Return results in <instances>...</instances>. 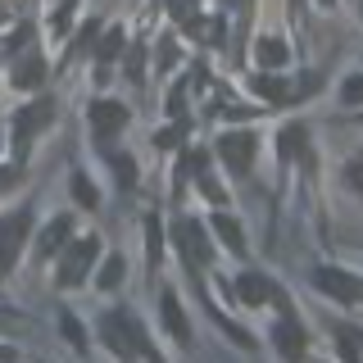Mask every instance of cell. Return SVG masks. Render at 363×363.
<instances>
[{
	"instance_id": "obj_3",
	"label": "cell",
	"mask_w": 363,
	"mask_h": 363,
	"mask_svg": "<svg viewBox=\"0 0 363 363\" xmlns=\"http://www.w3.org/2000/svg\"><path fill=\"white\" fill-rule=\"evenodd\" d=\"M28 227H32V213L28 209H14V213L0 218V272L14 268L18 250H23V241H28Z\"/></svg>"
},
{
	"instance_id": "obj_31",
	"label": "cell",
	"mask_w": 363,
	"mask_h": 363,
	"mask_svg": "<svg viewBox=\"0 0 363 363\" xmlns=\"http://www.w3.org/2000/svg\"><path fill=\"white\" fill-rule=\"evenodd\" d=\"M318 5H336V0H318Z\"/></svg>"
},
{
	"instance_id": "obj_19",
	"label": "cell",
	"mask_w": 363,
	"mask_h": 363,
	"mask_svg": "<svg viewBox=\"0 0 363 363\" xmlns=\"http://www.w3.org/2000/svg\"><path fill=\"white\" fill-rule=\"evenodd\" d=\"M68 186H73V200L82 204V209H96V204H100V196H96V186H91L86 173H73V182H68Z\"/></svg>"
},
{
	"instance_id": "obj_14",
	"label": "cell",
	"mask_w": 363,
	"mask_h": 363,
	"mask_svg": "<svg viewBox=\"0 0 363 363\" xmlns=\"http://www.w3.org/2000/svg\"><path fill=\"white\" fill-rule=\"evenodd\" d=\"M41 77H45V60H41V55H28V60H18V68H14V86H18V91L41 86Z\"/></svg>"
},
{
	"instance_id": "obj_25",
	"label": "cell",
	"mask_w": 363,
	"mask_h": 363,
	"mask_svg": "<svg viewBox=\"0 0 363 363\" xmlns=\"http://www.w3.org/2000/svg\"><path fill=\"white\" fill-rule=\"evenodd\" d=\"M64 340H73L77 350L86 345V336H82V323H77V318H64Z\"/></svg>"
},
{
	"instance_id": "obj_32",
	"label": "cell",
	"mask_w": 363,
	"mask_h": 363,
	"mask_svg": "<svg viewBox=\"0 0 363 363\" xmlns=\"http://www.w3.org/2000/svg\"><path fill=\"white\" fill-rule=\"evenodd\" d=\"M227 5H241V0H227Z\"/></svg>"
},
{
	"instance_id": "obj_24",
	"label": "cell",
	"mask_w": 363,
	"mask_h": 363,
	"mask_svg": "<svg viewBox=\"0 0 363 363\" xmlns=\"http://www.w3.org/2000/svg\"><path fill=\"white\" fill-rule=\"evenodd\" d=\"M168 14L182 23H196V0H168Z\"/></svg>"
},
{
	"instance_id": "obj_15",
	"label": "cell",
	"mask_w": 363,
	"mask_h": 363,
	"mask_svg": "<svg viewBox=\"0 0 363 363\" xmlns=\"http://www.w3.org/2000/svg\"><path fill=\"white\" fill-rule=\"evenodd\" d=\"M255 60L264 64V68H281V64L291 60V50H286V41H281V37H264V41L255 45Z\"/></svg>"
},
{
	"instance_id": "obj_23",
	"label": "cell",
	"mask_w": 363,
	"mask_h": 363,
	"mask_svg": "<svg viewBox=\"0 0 363 363\" xmlns=\"http://www.w3.org/2000/svg\"><path fill=\"white\" fill-rule=\"evenodd\" d=\"M340 359L359 363V336H354V327H340Z\"/></svg>"
},
{
	"instance_id": "obj_21",
	"label": "cell",
	"mask_w": 363,
	"mask_h": 363,
	"mask_svg": "<svg viewBox=\"0 0 363 363\" xmlns=\"http://www.w3.org/2000/svg\"><path fill=\"white\" fill-rule=\"evenodd\" d=\"M123 37H128L123 28H109L105 37H100V64H105V60H118V55H123Z\"/></svg>"
},
{
	"instance_id": "obj_4",
	"label": "cell",
	"mask_w": 363,
	"mask_h": 363,
	"mask_svg": "<svg viewBox=\"0 0 363 363\" xmlns=\"http://www.w3.org/2000/svg\"><path fill=\"white\" fill-rule=\"evenodd\" d=\"M100 255V241L96 236H77L73 245L64 250V268H60V286H77V281L91 272V264H96Z\"/></svg>"
},
{
	"instance_id": "obj_16",
	"label": "cell",
	"mask_w": 363,
	"mask_h": 363,
	"mask_svg": "<svg viewBox=\"0 0 363 363\" xmlns=\"http://www.w3.org/2000/svg\"><path fill=\"white\" fill-rule=\"evenodd\" d=\"M277 141H281V159L291 164V159H300V155H304V141H309V132H304L300 123H286Z\"/></svg>"
},
{
	"instance_id": "obj_30",
	"label": "cell",
	"mask_w": 363,
	"mask_h": 363,
	"mask_svg": "<svg viewBox=\"0 0 363 363\" xmlns=\"http://www.w3.org/2000/svg\"><path fill=\"white\" fill-rule=\"evenodd\" d=\"M141 363H164V359H159L155 350H145V354H141Z\"/></svg>"
},
{
	"instance_id": "obj_20",
	"label": "cell",
	"mask_w": 363,
	"mask_h": 363,
	"mask_svg": "<svg viewBox=\"0 0 363 363\" xmlns=\"http://www.w3.org/2000/svg\"><path fill=\"white\" fill-rule=\"evenodd\" d=\"M145 255H150V264L164 259V236H159V218H155V213L145 218Z\"/></svg>"
},
{
	"instance_id": "obj_5",
	"label": "cell",
	"mask_w": 363,
	"mask_h": 363,
	"mask_svg": "<svg viewBox=\"0 0 363 363\" xmlns=\"http://www.w3.org/2000/svg\"><path fill=\"white\" fill-rule=\"evenodd\" d=\"M255 150H259L255 132H223V136H218V159L232 168V173H250Z\"/></svg>"
},
{
	"instance_id": "obj_12",
	"label": "cell",
	"mask_w": 363,
	"mask_h": 363,
	"mask_svg": "<svg viewBox=\"0 0 363 363\" xmlns=\"http://www.w3.org/2000/svg\"><path fill=\"white\" fill-rule=\"evenodd\" d=\"M159 313H164V327H168V336L186 345V340H191V327H186V313H182V304H177V295H173V291H168L164 300H159Z\"/></svg>"
},
{
	"instance_id": "obj_27",
	"label": "cell",
	"mask_w": 363,
	"mask_h": 363,
	"mask_svg": "<svg viewBox=\"0 0 363 363\" xmlns=\"http://www.w3.org/2000/svg\"><path fill=\"white\" fill-rule=\"evenodd\" d=\"M141 68H145V60H141V45H136V50L128 55V77L132 82H141Z\"/></svg>"
},
{
	"instance_id": "obj_1",
	"label": "cell",
	"mask_w": 363,
	"mask_h": 363,
	"mask_svg": "<svg viewBox=\"0 0 363 363\" xmlns=\"http://www.w3.org/2000/svg\"><path fill=\"white\" fill-rule=\"evenodd\" d=\"M100 332H105V345L118 359H141L145 350H150L145 345V332L136 327L132 313H105V327H100Z\"/></svg>"
},
{
	"instance_id": "obj_11",
	"label": "cell",
	"mask_w": 363,
	"mask_h": 363,
	"mask_svg": "<svg viewBox=\"0 0 363 363\" xmlns=\"http://www.w3.org/2000/svg\"><path fill=\"white\" fill-rule=\"evenodd\" d=\"M236 295H241V304H250V309H259V304L272 300V281L259 277V272H241L236 277Z\"/></svg>"
},
{
	"instance_id": "obj_8",
	"label": "cell",
	"mask_w": 363,
	"mask_h": 363,
	"mask_svg": "<svg viewBox=\"0 0 363 363\" xmlns=\"http://www.w3.org/2000/svg\"><path fill=\"white\" fill-rule=\"evenodd\" d=\"M91 128H96L100 141H109V136H118L128 128V109H123L118 100H96V105H91Z\"/></svg>"
},
{
	"instance_id": "obj_10",
	"label": "cell",
	"mask_w": 363,
	"mask_h": 363,
	"mask_svg": "<svg viewBox=\"0 0 363 363\" xmlns=\"http://www.w3.org/2000/svg\"><path fill=\"white\" fill-rule=\"evenodd\" d=\"M68 236H73V218H68V213L50 218V223H45V232L37 236V259H55V255H60V245L68 241Z\"/></svg>"
},
{
	"instance_id": "obj_28",
	"label": "cell",
	"mask_w": 363,
	"mask_h": 363,
	"mask_svg": "<svg viewBox=\"0 0 363 363\" xmlns=\"http://www.w3.org/2000/svg\"><path fill=\"white\" fill-rule=\"evenodd\" d=\"M359 96H363V82H359V77H350V82H345V100H350V105H354Z\"/></svg>"
},
{
	"instance_id": "obj_13",
	"label": "cell",
	"mask_w": 363,
	"mask_h": 363,
	"mask_svg": "<svg viewBox=\"0 0 363 363\" xmlns=\"http://www.w3.org/2000/svg\"><path fill=\"white\" fill-rule=\"evenodd\" d=\"M209 227L218 232V241L232 250V255H245V236H241V227H236V218L232 213H213L209 218Z\"/></svg>"
},
{
	"instance_id": "obj_17",
	"label": "cell",
	"mask_w": 363,
	"mask_h": 363,
	"mask_svg": "<svg viewBox=\"0 0 363 363\" xmlns=\"http://www.w3.org/2000/svg\"><path fill=\"white\" fill-rule=\"evenodd\" d=\"M255 91H259L264 100H286V96H291V82H286L281 73H272V68H268V73L255 77Z\"/></svg>"
},
{
	"instance_id": "obj_7",
	"label": "cell",
	"mask_w": 363,
	"mask_h": 363,
	"mask_svg": "<svg viewBox=\"0 0 363 363\" xmlns=\"http://www.w3.org/2000/svg\"><path fill=\"white\" fill-rule=\"evenodd\" d=\"M173 236H177V245L186 250V259H191L196 268H204V264L213 259V245H209V236H204V227H200L196 218H182V223L173 227Z\"/></svg>"
},
{
	"instance_id": "obj_29",
	"label": "cell",
	"mask_w": 363,
	"mask_h": 363,
	"mask_svg": "<svg viewBox=\"0 0 363 363\" xmlns=\"http://www.w3.org/2000/svg\"><path fill=\"white\" fill-rule=\"evenodd\" d=\"M18 182V168H0V191H9Z\"/></svg>"
},
{
	"instance_id": "obj_9",
	"label": "cell",
	"mask_w": 363,
	"mask_h": 363,
	"mask_svg": "<svg viewBox=\"0 0 363 363\" xmlns=\"http://www.w3.org/2000/svg\"><path fill=\"white\" fill-rule=\"evenodd\" d=\"M272 340H277V350H281V359L286 363H300L304 359V327H300V318L286 313L277 327H272Z\"/></svg>"
},
{
	"instance_id": "obj_26",
	"label": "cell",
	"mask_w": 363,
	"mask_h": 363,
	"mask_svg": "<svg viewBox=\"0 0 363 363\" xmlns=\"http://www.w3.org/2000/svg\"><path fill=\"white\" fill-rule=\"evenodd\" d=\"M182 136H186V123H182V128H168V132H159V145H164V150H173V145L182 141Z\"/></svg>"
},
{
	"instance_id": "obj_2",
	"label": "cell",
	"mask_w": 363,
	"mask_h": 363,
	"mask_svg": "<svg viewBox=\"0 0 363 363\" xmlns=\"http://www.w3.org/2000/svg\"><path fill=\"white\" fill-rule=\"evenodd\" d=\"M50 123V100H37V105H23L18 118H14V168L28 159L32 150V132H41Z\"/></svg>"
},
{
	"instance_id": "obj_22",
	"label": "cell",
	"mask_w": 363,
	"mask_h": 363,
	"mask_svg": "<svg viewBox=\"0 0 363 363\" xmlns=\"http://www.w3.org/2000/svg\"><path fill=\"white\" fill-rule=\"evenodd\" d=\"M113 173H118V186H123V191H132V186H136V164H132L128 155L113 159Z\"/></svg>"
},
{
	"instance_id": "obj_6",
	"label": "cell",
	"mask_w": 363,
	"mask_h": 363,
	"mask_svg": "<svg viewBox=\"0 0 363 363\" xmlns=\"http://www.w3.org/2000/svg\"><path fill=\"white\" fill-rule=\"evenodd\" d=\"M313 286L323 295H332V300H340V304H359V295H363V281L354 272H345V268H318Z\"/></svg>"
},
{
	"instance_id": "obj_18",
	"label": "cell",
	"mask_w": 363,
	"mask_h": 363,
	"mask_svg": "<svg viewBox=\"0 0 363 363\" xmlns=\"http://www.w3.org/2000/svg\"><path fill=\"white\" fill-rule=\"evenodd\" d=\"M123 272H128V268H123V259H118V255H109L105 264H100V272H96V286H100V291L123 286Z\"/></svg>"
}]
</instances>
